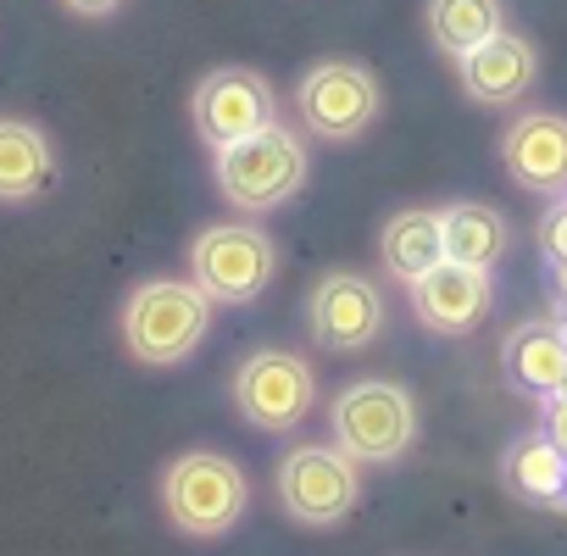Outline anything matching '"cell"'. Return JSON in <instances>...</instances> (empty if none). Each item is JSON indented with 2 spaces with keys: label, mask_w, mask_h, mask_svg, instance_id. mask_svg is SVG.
Listing matches in <instances>:
<instances>
[{
  "label": "cell",
  "mask_w": 567,
  "mask_h": 556,
  "mask_svg": "<svg viewBox=\"0 0 567 556\" xmlns=\"http://www.w3.org/2000/svg\"><path fill=\"white\" fill-rule=\"evenodd\" d=\"M206 329H212V301L184 278H145L123 301V346L145 368L189 362Z\"/></svg>",
  "instance_id": "cell-1"
},
{
  "label": "cell",
  "mask_w": 567,
  "mask_h": 556,
  "mask_svg": "<svg viewBox=\"0 0 567 556\" xmlns=\"http://www.w3.org/2000/svg\"><path fill=\"white\" fill-rule=\"evenodd\" d=\"M217 189L223 200H234L239 212H272L290 195H301L307 184V151H301V134L284 128V123H267L234 145L217 151Z\"/></svg>",
  "instance_id": "cell-2"
},
{
  "label": "cell",
  "mask_w": 567,
  "mask_h": 556,
  "mask_svg": "<svg viewBox=\"0 0 567 556\" xmlns=\"http://www.w3.org/2000/svg\"><path fill=\"white\" fill-rule=\"evenodd\" d=\"M278 272V250L256 223H212L189 245V285L212 307H245L256 301Z\"/></svg>",
  "instance_id": "cell-3"
},
{
  "label": "cell",
  "mask_w": 567,
  "mask_h": 556,
  "mask_svg": "<svg viewBox=\"0 0 567 556\" xmlns=\"http://www.w3.org/2000/svg\"><path fill=\"white\" fill-rule=\"evenodd\" d=\"M245 501H250V484L245 473L217 456V451H184L178 462H167L162 473V506H167V523L195 534V539H217L228 534L239 517H245Z\"/></svg>",
  "instance_id": "cell-4"
},
{
  "label": "cell",
  "mask_w": 567,
  "mask_h": 556,
  "mask_svg": "<svg viewBox=\"0 0 567 556\" xmlns=\"http://www.w3.org/2000/svg\"><path fill=\"white\" fill-rule=\"evenodd\" d=\"M334 440L351 462H395L417 440V401L395 379H357L334 395Z\"/></svg>",
  "instance_id": "cell-5"
},
{
  "label": "cell",
  "mask_w": 567,
  "mask_h": 556,
  "mask_svg": "<svg viewBox=\"0 0 567 556\" xmlns=\"http://www.w3.org/2000/svg\"><path fill=\"white\" fill-rule=\"evenodd\" d=\"M296 106H301L307 134H318L329 145H346V140H357V134H368L379 123L384 90H379L373 68L334 56V62L307 68V79L296 84Z\"/></svg>",
  "instance_id": "cell-6"
},
{
  "label": "cell",
  "mask_w": 567,
  "mask_h": 556,
  "mask_svg": "<svg viewBox=\"0 0 567 556\" xmlns=\"http://www.w3.org/2000/svg\"><path fill=\"white\" fill-rule=\"evenodd\" d=\"M278 501L296 523L307 528H329L340 523L351 506H357V462L340 451V445H296L284 451L278 462Z\"/></svg>",
  "instance_id": "cell-7"
},
{
  "label": "cell",
  "mask_w": 567,
  "mask_h": 556,
  "mask_svg": "<svg viewBox=\"0 0 567 556\" xmlns=\"http://www.w3.org/2000/svg\"><path fill=\"white\" fill-rule=\"evenodd\" d=\"M318 401V379L296 351H250L234 373V406L250 429L284 434L296 429Z\"/></svg>",
  "instance_id": "cell-8"
},
{
  "label": "cell",
  "mask_w": 567,
  "mask_h": 556,
  "mask_svg": "<svg viewBox=\"0 0 567 556\" xmlns=\"http://www.w3.org/2000/svg\"><path fill=\"white\" fill-rule=\"evenodd\" d=\"M189 112H195V134H200L212 151H223V145H234V140H245V134L278 123L272 84H267L261 73H250V68H217V73H206V79L195 84Z\"/></svg>",
  "instance_id": "cell-9"
},
{
  "label": "cell",
  "mask_w": 567,
  "mask_h": 556,
  "mask_svg": "<svg viewBox=\"0 0 567 556\" xmlns=\"http://www.w3.org/2000/svg\"><path fill=\"white\" fill-rule=\"evenodd\" d=\"M307 323H312V340L323 351H362V346H373L379 329H384L379 285L362 278V272H323L312 301H307Z\"/></svg>",
  "instance_id": "cell-10"
},
{
  "label": "cell",
  "mask_w": 567,
  "mask_h": 556,
  "mask_svg": "<svg viewBox=\"0 0 567 556\" xmlns=\"http://www.w3.org/2000/svg\"><path fill=\"white\" fill-rule=\"evenodd\" d=\"M501 162L512 184L534 195H561L567 189V117L561 112H523L501 134Z\"/></svg>",
  "instance_id": "cell-11"
},
{
  "label": "cell",
  "mask_w": 567,
  "mask_h": 556,
  "mask_svg": "<svg viewBox=\"0 0 567 556\" xmlns=\"http://www.w3.org/2000/svg\"><path fill=\"white\" fill-rule=\"evenodd\" d=\"M406 290H412V312L434 334H467L495 301L489 272L484 267H462V261H440L434 272H423L417 285H406Z\"/></svg>",
  "instance_id": "cell-12"
},
{
  "label": "cell",
  "mask_w": 567,
  "mask_h": 556,
  "mask_svg": "<svg viewBox=\"0 0 567 556\" xmlns=\"http://www.w3.org/2000/svg\"><path fill=\"white\" fill-rule=\"evenodd\" d=\"M456 68H462V90H467L478 106H512V101H523V90L534 84L539 56H534V45H528L523 34L501 29L495 40H484L478 51H467Z\"/></svg>",
  "instance_id": "cell-13"
},
{
  "label": "cell",
  "mask_w": 567,
  "mask_h": 556,
  "mask_svg": "<svg viewBox=\"0 0 567 556\" xmlns=\"http://www.w3.org/2000/svg\"><path fill=\"white\" fill-rule=\"evenodd\" d=\"M51 178H56V151H51L45 128L29 117H0V200L23 206V200L45 195Z\"/></svg>",
  "instance_id": "cell-14"
},
{
  "label": "cell",
  "mask_w": 567,
  "mask_h": 556,
  "mask_svg": "<svg viewBox=\"0 0 567 556\" xmlns=\"http://www.w3.org/2000/svg\"><path fill=\"white\" fill-rule=\"evenodd\" d=\"M440 239H445V261H462V267H495L512 245V223L484 206V200H451L440 212Z\"/></svg>",
  "instance_id": "cell-15"
},
{
  "label": "cell",
  "mask_w": 567,
  "mask_h": 556,
  "mask_svg": "<svg viewBox=\"0 0 567 556\" xmlns=\"http://www.w3.org/2000/svg\"><path fill=\"white\" fill-rule=\"evenodd\" d=\"M501 362L512 373V384L534 390V395H561L567 390V334L556 323H523L506 334Z\"/></svg>",
  "instance_id": "cell-16"
},
{
  "label": "cell",
  "mask_w": 567,
  "mask_h": 556,
  "mask_svg": "<svg viewBox=\"0 0 567 556\" xmlns=\"http://www.w3.org/2000/svg\"><path fill=\"white\" fill-rule=\"evenodd\" d=\"M384 267L401 285H417L423 272H434L445 261V239H440V212H423V206H406L384 223Z\"/></svg>",
  "instance_id": "cell-17"
},
{
  "label": "cell",
  "mask_w": 567,
  "mask_h": 556,
  "mask_svg": "<svg viewBox=\"0 0 567 556\" xmlns=\"http://www.w3.org/2000/svg\"><path fill=\"white\" fill-rule=\"evenodd\" d=\"M501 29H506L501 0H429V34L451 62H462L467 51H478Z\"/></svg>",
  "instance_id": "cell-18"
},
{
  "label": "cell",
  "mask_w": 567,
  "mask_h": 556,
  "mask_svg": "<svg viewBox=\"0 0 567 556\" xmlns=\"http://www.w3.org/2000/svg\"><path fill=\"white\" fill-rule=\"evenodd\" d=\"M506 484L523 501H567V451L550 434H528L506 451Z\"/></svg>",
  "instance_id": "cell-19"
},
{
  "label": "cell",
  "mask_w": 567,
  "mask_h": 556,
  "mask_svg": "<svg viewBox=\"0 0 567 556\" xmlns=\"http://www.w3.org/2000/svg\"><path fill=\"white\" fill-rule=\"evenodd\" d=\"M539 234H545V256L561 267V261H567V206H556V212L545 217V228H539Z\"/></svg>",
  "instance_id": "cell-20"
},
{
  "label": "cell",
  "mask_w": 567,
  "mask_h": 556,
  "mask_svg": "<svg viewBox=\"0 0 567 556\" xmlns=\"http://www.w3.org/2000/svg\"><path fill=\"white\" fill-rule=\"evenodd\" d=\"M545 434L567 451V395H550V412H545Z\"/></svg>",
  "instance_id": "cell-21"
},
{
  "label": "cell",
  "mask_w": 567,
  "mask_h": 556,
  "mask_svg": "<svg viewBox=\"0 0 567 556\" xmlns=\"http://www.w3.org/2000/svg\"><path fill=\"white\" fill-rule=\"evenodd\" d=\"M62 7H68L73 18H112L123 0H62Z\"/></svg>",
  "instance_id": "cell-22"
},
{
  "label": "cell",
  "mask_w": 567,
  "mask_h": 556,
  "mask_svg": "<svg viewBox=\"0 0 567 556\" xmlns=\"http://www.w3.org/2000/svg\"><path fill=\"white\" fill-rule=\"evenodd\" d=\"M556 329L567 334V296H561V312H556Z\"/></svg>",
  "instance_id": "cell-23"
},
{
  "label": "cell",
  "mask_w": 567,
  "mask_h": 556,
  "mask_svg": "<svg viewBox=\"0 0 567 556\" xmlns=\"http://www.w3.org/2000/svg\"><path fill=\"white\" fill-rule=\"evenodd\" d=\"M556 285H561V296H567V261L556 267Z\"/></svg>",
  "instance_id": "cell-24"
}]
</instances>
